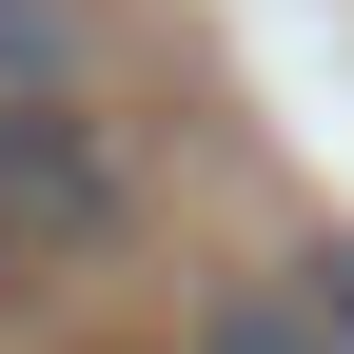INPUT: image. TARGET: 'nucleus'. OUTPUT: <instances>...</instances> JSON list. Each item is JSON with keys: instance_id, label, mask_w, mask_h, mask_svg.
<instances>
[{"instance_id": "3", "label": "nucleus", "mask_w": 354, "mask_h": 354, "mask_svg": "<svg viewBox=\"0 0 354 354\" xmlns=\"http://www.w3.org/2000/svg\"><path fill=\"white\" fill-rule=\"evenodd\" d=\"M99 79V20L79 0H0V99H79Z\"/></svg>"}, {"instance_id": "2", "label": "nucleus", "mask_w": 354, "mask_h": 354, "mask_svg": "<svg viewBox=\"0 0 354 354\" xmlns=\"http://www.w3.org/2000/svg\"><path fill=\"white\" fill-rule=\"evenodd\" d=\"M197 354H354V256H295L276 295H216Z\"/></svg>"}, {"instance_id": "1", "label": "nucleus", "mask_w": 354, "mask_h": 354, "mask_svg": "<svg viewBox=\"0 0 354 354\" xmlns=\"http://www.w3.org/2000/svg\"><path fill=\"white\" fill-rule=\"evenodd\" d=\"M138 216V138L99 99H0V256H99Z\"/></svg>"}]
</instances>
